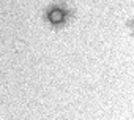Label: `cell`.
<instances>
[{
	"mask_svg": "<svg viewBox=\"0 0 134 120\" xmlns=\"http://www.w3.org/2000/svg\"><path fill=\"white\" fill-rule=\"evenodd\" d=\"M46 21L52 27H60L68 21V10L62 5H52L46 11Z\"/></svg>",
	"mask_w": 134,
	"mask_h": 120,
	"instance_id": "cell-1",
	"label": "cell"
}]
</instances>
